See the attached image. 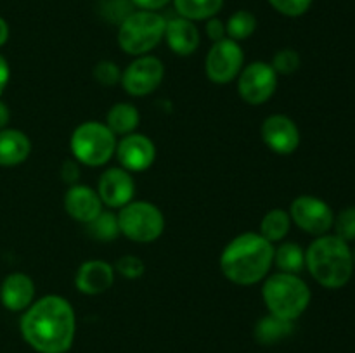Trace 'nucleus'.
Here are the masks:
<instances>
[{
    "instance_id": "1",
    "label": "nucleus",
    "mask_w": 355,
    "mask_h": 353,
    "mask_svg": "<svg viewBox=\"0 0 355 353\" xmlns=\"http://www.w3.org/2000/svg\"><path fill=\"white\" fill-rule=\"evenodd\" d=\"M19 329L24 341L38 353H66L75 339V310L66 298L47 294L24 310Z\"/></svg>"
},
{
    "instance_id": "2",
    "label": "nucleus",
    "mask_w": 355,
    "mask_h": 353,
    "mask_svg": "<svg viewBox=\"0 0 355 353\" xmlns=\"http://www.w3.org/2000/svg\"><path fill=\"white\" fill-rule=\"evenodd\" d=\"M274 244L259 232L236 235L222 251L220 270L227 280L238 286H253L266 279L274 265Z\"/></svg>"
},
{
    "instance_id": "3",
    "label": "nucleus",
    "mask_w": 355,
    "mask_h": 353,
    "mask_svg": "<svg viewBox=\"0 0 355 353\" xmlns=\"http://www.w3.org/2000/svg\"><path fill=\"white\" fill-rule=\"evenodd\" d=\"M305 266L322 287L338 289L352 277L354 256L343 239L324 234L305 251Z\"/></svg>"
},
{
    "instance_id": "4",
    "label": "nucleus",
    "mask_w": 355,
    "mask_h": 353,
    "mask_svg": "<svg viewBox=\"0 0 355 353\" xmlns=\"http://www.w3.org/2000/svg\"><path fill=\"white\" fill-rule=\"evenodd\" d=\"M262 298L270 315L295 322L311 305V289L297 273L276 272L266 277Z\"/></svg>"
},
{
    "instance_id": "5",
    "label": "nucleus",
    "mask_w": 355,
    "mask_h": 353,
    "mask_svg": "<svg viewBox=\"0 0 355 353\" xmlns=\"http://www.w3.org/2000/svg\"><path fill=\"white\" fill-rule=\"evenodd\" d=\"M166 19L155 10H134L118 24V45L128 55H146L165 37Z\"/></svg>"
},
{
    "instance_id": "6",
    "label": "nucleus",
    "mask_w": 355,
    "mask_h": 353,
    "mask_svg": "<svg viewBox=\"0 0 355 353\" xmlns=\"http://www.w3.org/2000/svg\"><path fill=\"white\" fill-rule=\"evenodd\" d=\"M116 135L101 121H85L73 130L69 138L73 158L85 166H104L116 151Z\"/></svg>"
},
{
    "instance_id": "7",
    "label": "nucleus",
    "mask_w": 355,
    "mask_h": 353,
    "mask_svg": "<svg viewBox=\"0 0 355 353\" xmlns=\"http://www.w3.org/2000/svg\"><path fill=\"white\" fill-rule=\"evenodd\" d=\"M120 232L134 242H153L165 230V217L156 204L149 201H130L118 213Z\"/></svg>"
},
{
    "instance_id": "8",
    "label": "nucleus",
    "mask_w": 355,
    "mask_h": 353,
    "mask_svg": "<svg viewBox=\"0 0 355 353\" xmlns=\"http://www.w3.org/2000/svg\"><path fill=\"white\" fill-rule=\"evenodd\" d=\"M245 64V54L239 45V42L231 38H222L214 42L211 48L207 54L205 61V71L210 82L217 85H227L232 80H236L241 73Z\"/></svg>"
},
{
    "instance_id": "9",
    "label": "nucleus",
    "mask_w": 355,
    "mask_h": 353,
    "mask_svg": "<svg viewBox=\"0 0 355 353\" xmlns=\"http://www.w3.org/2000/svg\"><path fill=\"white\" fill-rule=\"evenodd\" d=\"M165 78V66L156 55L146 54L135 57L121 71L120 83L132 97H146L155 92Z\"/></svg>"
},
{
    "instance_id": "10",
    "label": "nucleus",
    "mask_w": 355,
    "mask_h": 353,
    "mask_svg": "<svg viewBox=\"0 0 355 353\" xmlns=\"http://www.w3.org/2000/svg\"><path fill=\"white\" fill-rule=\"evenodd\" d=\"M277 73L270 62L255 61L241 69L238 76V93L250 106H260L276 93Z\"/></svg>"
},
{
    "instance_id": "11",
    "label": "nucleus",
    "mask_w": 355,
    "mask_h": 353,
    "mask_svg": "<svg viewBox=\"0 0 355 353\" xmlns=\"http://www.w3.org/2000/svg\"><path fill=\"white\" fill-rule=\"evenodd\" d=\"M288 213L297 227L315 237L328 234L335 221V215L329 204L315 196H298L291 203Z\"/></svg>"
},
{
    "instance_id": "12",
    "label": "nucleus",
    "mask_w": 355,
    "mask_h": 353,
    "mask_svg": "<svg viewBox=\"0 0 355 353\" xmlns=\"http://www.w3.org/2000/svg\"><path fill=\"white\" fill-rule=\"evenodd\" d=\"M260 135L267 147L276 154H291L300 145V130L286 114H270L260 127Z\"/></svg>"
},
{
    "instance_id": "13",
    "label": "nucleus",
    "mask_w": 355,
    "mask_h": 353,
    "mask_svg": "<svg viewBox=\"0 0 355 353\" xmlns=\"http://www.w3.org/2000/svg\"><path fill=\"white\" fill-rule=\"evenodd\" d=\"M114 154H116L121 168L130 173H137L151 168L156 159V147L151 138L134 132V134L123 135L118 141Z\"/></svg>"
},
{
    "instance_id": "14",
    "label": "nucleus",
    "mask_w": 355,
    "mask_h": 353,
    "mask_svg": "<svg viewBox=\"0 0 355 353\" xmlns=\"http://www.w3.org/2000/svg\"><path fill=\"white\" fill-rule=\"evenodd\" d=\"M97 194L104 206L107 208H123L135 196V182L130 172H127L121 166H113L107 168L101 175L99 185H97Z\"/></svg>"
},
{
    "instance_id": "15",
    "label": "nucleus",
    "mask_w": 355,
    "mask_h": 353,
    "mask_svg": "<svg viewBox=\"0 0 355 353\" xmlns=\"http://www.w3.org/2000/svg\"><path fill=\"white\" fill-rule=\"evenodd\" d=\"M103 201H101L97 190L92 187L75 183L69 187L64 194V210L75 221L87 225L103 211Z\"/></svg>"
},
{
    "instance_id": "16",
    "label": "nucleus",
    "mask_w": 355,
    "mask_h": 353,
    "mask_svg": "<svg viewBox=\"0 0 355 353\" xmlns=\"http://www.w3.org/2000/svg\"><path fill=\"white\" fill-rule=\"evenodd\" d=\"M114 266L103 260H87L78 266L75 275V286L87 296L103 294L113 286Z\"/></svg>"
},
{
    "instance_id": "17",
    "label": "nucleus",
    "mask_w": 355,
    "mask_h": 353,
    "mask_svg": "<svg viewBox=\"0 0 355 353\" xmlns=\"http://www.w3.org/2000/svg\"><path fill=\"white\" fill-rule=\"evenodd\" d=\"M0 301L10 311H24L35 301V282L28 273L14 272L0 284Z\"/></svg>"
},
{
    "instance_id": "18",
    "label": "nucleus",
    "mask_w": 355,
    "mask_h": 353,
    "mask_svg": "<svg viewBox=\"0 0 355 353\" xmlns=\"http://www.w3.org/2000/svg\"><path fill=\"white\" fill-rule=\"evenodd\" d=\"M163 38L166 40L170 51L177 55H182V57L194 54L201 42L200 30H198L196 24L180 16L166 21L165 37Z\"/></svg>"
},
{
    "instance_id": "19",
    "label": "nucleus",
    "mask_w": 355,
    "mask_h": 353,
    "mask_svg": "<svg viewBox=\"0 0 355 353\" xmlns=\"http://www.w3.org/2000/svg\"><path fill=\"white\" fill-rule=\"evenodd\" d=\"M31 152V141L24 132L16 128L0 130V166H17L28 159Z\"/></svg>"
},
{
    "instance_id": "20",
    "label": "nucleus",
    "mask_w": 355,
    "mask_h": 353,
    "mask_svg": "<svg viewBox=\"0 0 355 353\" xmlns=\"http://www.w3.org/2000/svg\"><path fill=\"white\" fill-rule=\"evenodd\" d=\"M139 123H141V114L137 107L130 102H116L106 114L107 128L114 135H121V137L134 134Z\"/></svg>"
},
{
    "instance_id": "21",
    "label": "nucleus",
    "mask_w": 355,
    "mask_h": 353,
    "mask_svg": "<svg viewBox=\"0 0 355 353\" xmlns=\"http://www.w3.org/2000/svg\"><path fill=\"white\" fill-rule=\"evenodd\" d=\"M180 17L193 21H207L215 17L224 7V0H172Z\"/></svg>"
},
{
    "instance_id": "22",
    "label": "nucleus",
    "mask_w": 355,
    "mask_h": 353,
    "mask_svg": "<svg viewBox=\"0 0 355 353\" xmlns=\"http://www.w3.org/2000/svg\"><path fill=\"white\" fill-rule=\"evenodd\" d=\"M295 322L284 320V318L276 317V315H266L260 318L255 325V338L262 345H272V343L281 341L288 338L293 332Z\"/></svg>"
},
{
    "instance_id": "23",
    "label": "nucleus",
    "mask_w": 355,
    "mask_h": 353,
    "mask_svg": "<svg viewBox=\"0 0 355 353\" xmlns=\"http://www.w3.org/2000/svg\"><path fill=\"white\" fill-rule=\"evenodd\" d=\"M291 227V217L286 210L281 208H274V210L267 211L263 215L262 221H260V232L262 237H266L269 242L283 241L288 235Z\"/></svg>"
},
{
    "instance_id": "24",
    "label": "nucleus",
    "mask_w": 355,
    "mask_h": 353,
    "mask_svg": "<svg viewBox=\"0 0 355 353\" xmlns=\"http://www.w3.org/2000/svg\"><path fill=\"white\" fill-rule=\"evenodd\" d=\"M274 263L279 272L298 275L305 269V251L297 242H283L274 249Z\"/></svg>"
},
{
    "instance_id": "25",
    "label": "nucleus",
    "mask_w": 355,
    "mask_h": 353,
    "mask_svg": "<svg viewBox=\"0 0 355 353\" xmlns=\"http://www.w3.org/2000/svg\"><path fill=\"white\" fill-rule=\"evenodd\" d=\"M257 24L259 23H257L255 14L245 9L236 10V12L231 14L229 19L225 21V35H227V38H231V40L243 42L255 33Z\"/></svg>"
},
{
    "instance_id": "26",
    "label": "nucleus",
    "mask_w": 355,
    "mask_h": 353,
    "mask_svg": "<svg viewBox=\"0 0 355 353\" xmlns=\"http://www.w3.org/2000/svg\"><path fill=\"white\" fill-rule=\"evenodd\" d=\"M89 234L97 241H114L120 232V225H118V215L113 211H101L90 224L85 225Z\"/></svg>"
},
{
    "instance_id": "27",
    "label": "nucleus",
    "mask_w": 355,
    "mask_h": 353,
    "mask_svg": "<svg viewBox=\"0 0 355 353\" xmlns=\"http://www.w3.org/2000/svg\"><path fill=\"white\" fill-rule=\"evenodd\" d=\"M300 54L297 51H293V48H281V51L274 54L270 66H272L277 75H291V73H295L300 68Z\"/></svg>"
},
{
    "instance_id": "28",
    "label": "nucleus",
    "mask_w": 355,
    "mask_h": 353,
    "mask_svg": "<svg viewBox=\"0 0 355 353\" xmlns=\"http://www.w3.org/2000/svg\"><path fill=\"white\" fill-rule=\"evenodd\" d=\"M114 272L120 273L121 277L128 280H135L141 279L146 272V265L139 256L135 255H125L120 256L114 263Z\"/></svg>"
},
{
    "instance_id": "29",
    "label": "nucleus",
    "mask_w": 355,
    "mask_h": 353,
    "mask_svg": "<svg viewBox=\"0 0 355 353\" xmlns=\"http://www.w3.org/2000/svg\"><path fill=\"white\" fill-rule=\"evenodd\" d=\"M94 78H96V82L101 83V85L113 87L116 85V83H120L121 69L118 68V64L114 61L103 59V61H99L94 66Z\"/></svg>"
},
{
    "instance_id": "30",
    "label": "nucleus",
    "mask_w": 355,
    "mask_h": 353,
    "mask_svg": "<svg viewBox=\"0 0 355 353\" xmlns=\"http://www.w3.org/2000/svg\"><path fill=\"white\" fill-rule=\"evenodd\" d=\"M333 227L336 230V237L343 239L345 242L354 241L355 239V206L345 208L340 211L338 217L333 221Z\"/></svg>"
},
{
    "instance_id": "31",
    "label": "nucleus",
    "mask_w": 355,
    "mask_h": 353,
    "mask_svg": "<svg viewBox=\"0 0 355 353\" xmlns=\"http://www.w3.org/2000/svg\"><path fill=\"white\" fill-rule=\"evenodd\" d=\"M274 10L286 17L304 16L311 9L314 0H267Z\"/></svg>"
},
{
    "instance_id": "32",
    "label": "nucleus",
    "mask_w": 355,
    "mask_h": 353,
    "mask_svg": "<svg viewBox=\"0 0 355 353\" xmlns=\"http://www.w3.org/2000/svg\"><path fill=\"white\" fill-rule=\"evenodd\" d=\"M101 10H103L106 19L120 24L121 21H123L128 14L134 12L135 9L134 6H132L130 0H106V2L103 3V7H101Z\"/></svg>"
},
{
    "instance_id": "33",
    "label": "nucleus",
    "mask_w": 355,
    "mask_h": 353,
    "mask_svg": "<svg viewBox=\"0 0 355 353\" xmlns=\"http://www.w3.org/2000/svg\"><path fill=\"white\" fill-rule=\"evenodd\" d=\"M80 176V163L76 159H68L61 165V179L62 182L69 183V187L78 183Z\"/></svg>"
},
{
    "instance_id": "34",
    "label": "nucleus",
    "mask_w": 355,
    "mask_h": 353,
    "mask_svg": "<svg viewBox=\"0 0 355 353\" xmlns=\"http://www.w3.org/2000/svg\"><path fill=\"white\" fill-rule=\"evenodd\" d=\"M207 35L211 42H218L222 38H227L225 35V23L222 19H218L217 16L207 19Z\"/></svg>"
},
{
    "instance_id": "35",
    "label": "nucleus",
    "mask_w": 355,
    "mask_h": 353,
    "mask_svg": "<svg viewBox=\"0 0 355 353\" xmlns=\"http://www.w3.org/2000/svg\"><path fill=\"white\" fill-rule=\"evenodd\" d=\"M130 2L132 6L141 10H155V12H158L159 9H163L172 0H130Z\"/></svg>"
},
{
    "instance_id": "36",
    "label": "nucleus",
    "mask_w": 355,
    "mask_h": 353,
    "mask_svg": "<svg viewBox=\"0 0 355 353\" xmlns=\"http://www.w3.org/2000/svg\"><path fill=\"white\" fill-rule=\"evenodd\" d=\"M9 80H10L9 62H7V59L0 54V96H2L3 90L7 89V85H9Z\"/></svg>"
},
{
    "instance_id": "37",
    "label": "nucleus",
    "mask_w": 355,
    "mask_h": 353,
    "mask_svg": "<svg viewBox=\"0 0 355 353\" xmlns=\"http://www.w3.org/2000/svg\"><path fill=\"white\" fill-rule=\"evenodd\" d=\"M9 120H10L9 107H7V104L0 99V130H2V128H7Z\"/></svg>"
},
{
    "instance_id": "38",
    "label": "nucleus",
    "mask_w": 355,
    "mask_h": 353,
    "mask_svg": "<svg viewBox=\"0 0 355 353\" xmlns=\"http://www.w3.org/2000/svg\"><path fill=\"white\" fill-rule=\"evenodd\" d=\"M9 33H10L9 24H7V21L0 16V47L7 44V40H9Z\"/></svg>"
},
{
    "instance_id": "39",
    "label": "nucleus",
    "mask_w": 355,
    "mask_h": 353,
    "mask_svg": "<svg viewBox=\"0 0 355 353\" xmlns=\"http://www.w3.org/2000/svg\"><path fill=\"white\" fill-rule=\"evenodd\" d=\"M352 256H354V265H355V251L352 253Z\"/></svg>"
}]
</instances>
